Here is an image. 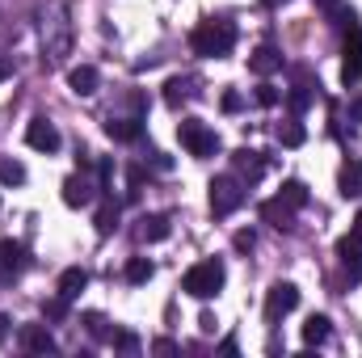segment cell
Here are the masks:
<instances>
[{
    "label": "cell",
    "mask_w": 362,
    "mask_h": 358,
    "mask_svg": "<svg viewBox=\"0 0 362 358\" xmlns=\"http://www.w3.org/2000/svg\"><path fill=\"white\" fill-rule=\"evenodd\" d=\"M21 350H30V354H51V350H55L51 329H47V325H21Z\"/></svg>",
    "instance_id": "cell-10"
},
{
    "label": "cell",
    "mask_w": 362,
    "mask_h": 358,
    "mask_svg": "<svg viewBox=\"0 0 362 358\" xmlns=\"http://www.w3.org/2000/svg\"><path fill=\"white\" fill-rule=\"evenodd\" d=\"M152 278V262L148 258H131L127 262V282H148Z\"/></svg>",
    "instance_id": "cell-25"
},
{
    "label": "cell",
    "mask_w": 362,
    "mask_h": 358,
    "mask_svg": "<svg viewBox=\"0 0 362 358\" xmlns=\"http://www.w3.org/2000/svg\"><path fill=\"white\" fill-rule=\"evenodd\" d=\"M232 47H236V25L232 21H202L189 34V51L202 55V59H223Z\"/></svg>",
    "instance_id": "cell-1"
},
{
    "label": "cell",
    "mask_w": 362,
    "mask_h": 358,
    "mask_svg": "<svg viewBox=\"0 0 362 358\" xmlns=\"http://www.w3.org/2000/svg\"><path fill=\"white\" fill-rule=\"evenodd\" d=\"M341 81H346V85H358V81H362V30H354V25H350V38H346Z\"/></svg>",
    "instance_id": "cell-8"
},
{
    "label": "cell",
    "mask_w": 362,
    "mask_h": 358,
    "mask_svg": "<svg viewBox=\"0 0 362 358\" xmlns=\"http://www.w3.org/2000/svg\"><path fill=\"white\" fill-rule=\"evenodd\" d=\"M85 287H89V270L72 266V270H64V274H59V295H64V299H76Z\"/></svg>",
    "instance_id": "cell-16"
},
{
    "label": "cell",
    "mask_w": 362,
    "mask_h": 358,
    "mask_svg": "<svg viewBox=\"0 0 362 358\" xmlns=\"http://www.w3.org/2000/svg\"><path fill=\"white\" fill-rule=\"evenodd\" d=\"M114 346H118V350H139V337H135V333H118Z\"/></svg>",
    "instance_id": "cell-32"
},
{
    "label": "cell",
    "mask_w": 362,
    "mask_h": 358,
    "mask_svg": "<svg viewBox=\"0 0 362 358\" xmlns=\"http://www.w3.org/2000/svg\"><path fill=\"white\" fill-rule=\"evenodd\" d=\"M316 4H320V8H333V4H337V0H316Z\"/></svg>",
    "instance_id": "cell-38"
},
{
    "label": "cell",
    "mask_w": 362,
    "mask_h": 358,
    "mask_svg": "<svg viewBox=\"0 0 362 358\" xmlns=\"http://www.w3.org/2000/svg\"><path fill=\"white\" fill-rule=\"evenodd\" d=\"M299 308V287L295 282H274L270 291H266V321L278 325L282 316H291Z\"/></svg>",
    "instance_id": "cell-5"
},
{
    "label": "cell",
    "mask_w": 362,
    "mask_h": 358,
    "mask_svg": "<svg viewBox=\"0 0 362 358\" xmlns=\"http://www.w3.org/2000/svg\"><path fill=\"white\" fill-rule=\"evenodd\" d=\"M219 287H223V262L219 258H206V262L189 266L185 278H181V291L194 295V299H211V295H219Z\"/></svg>",
    "instance_id": "cell-2"
},
{
    "label": "cell",
    "mask_w": 362,
    "mask_h": 358,
    "mask_svg": "<svg viewBox=\"0 0 362 358\" xmlns=\"http://www.w3.org/2000/svg\"><path fill=\"white\" fill-rule=\"evenodd\" d=\"M89 198H93V190H89V181L85 178H68L64 181V202H68V207H85Z\"/></svg>",
    "instance_id": "cell-19"
},
{
    "label": "cell",
    "mask_w": 362,
    "mask_h": 358,
    "mask_svg": "<svg viewBox=\"0 0 362 358\" xmlns=\"http://www.w3.org/2000/svg\"><path fill=\"white\" fill-rule=\"evenodd\" d=\"M68 304H72V299H64V295H59V299H47V304H42L47 321H64V316H68Z\"/></svg>",
    "instance_id": "cell-27"
},
{
    "label": "cell",
    "mask_w": 362,
    "mask_h": 358,
    "mask_svg": "<svg viewBox=\"0 0 362 358\" xmlns=\"http://www.w3.org/2000/svg\"><path fill=\"white\" fill-rule=\"evenodd\" d=\"M219 105H223V114H236V110L245 105V97H240V93H236V89H228V93H223V97H219Z\"/></svg>",
    "instance_id": "cell-29"
},
{
    "label": "cell",
    "mask_w": 362,
    "mask_h": 358,
    "mask_svg": "<svg viewBox=\"0 0 362 358\" xmlns=\"http://www.w3.org/2000/svg\"><path fill=\"white\" fill-rule=\"evenodd\" d=\"M68 89L76 93V97H93V93L101 89V72H97L93 64H76V68L68 72Z\"/></svg>",
    "instance_id": "cell-9"
},
{
    "label": "cell",
    "mask_w": 362,
    "mask_h": 358,
    "mask_svg": "<svg viewBox=\"0 0 362 358\" xmlns=\"http://www.w3.org/2000/svg\"><path fill=\"white\" fill-rule=\"evenodd\" d=\"M253 97H257V105H278V89H274V85H257Z\"/></svg>",
    "instance_id": "cell-30"
},
{
    "label": "cell",
    "mask_w": 362,
    "mask_h": 358,
    "mask_svg": "<svg viewBox=\"0 0 362 358\" xmlns=\"http://www.w3.org/2000/svg\"><path fill=\"white\" fill-rule=\"evenodd\" d=\"M232 245H236V253H253V245H257V236H253V232L245 228V232H236V236H232Z\"/></svg>",
    "instance_id": "cell-28"
},
{
    "label": "cell",
    "mask_w": 362,
    "mask_h": 358,
    "mask_svg": "<svg viewBox=\"0 0 362 358\" xmlns=\"http://www.w3.org/2000/svg\"><path fill=\"white\" fill-rule=\"evenodd\" d=\"M286 101H291V110L299 114V110H308V101H312V93H308V89H295L291 97H286Z\"/></svg>",
    "instance_id": "cell-31"
},
{
    "label": "cell",
    "mask_w": 362,
    "mask_h": 358,
    "mask_svg": "<svg viewBox=\"0 0 362 358\" xmlns=\"http://www.w3.org/2000/svg\"><path fill=\"white\" fill-rule=\"evenodd\" d=\"M177 139H181V148H185L189 156H198V161L219 156V135H215L202 118H181L177 122Z\"/></svg>",
    "instance_id": "cell-3"
},
{
    "label": "cell",
    "mask_w": 362,
    "mask_h": 358,
    "mask_svg": "<svg viewBox=\"0 0 362 358\" xmlns=\"http://www.w3.org/2000/svg\"><path fill=\"white\" fill-rule=\"evenodd\" d=\"M337 181H341V194L346 198H362V161H346Z\"/></svg>",
    "instance_id": "cell-17"
},
{
    "label": "cell",
    "mask_w": 362,
    "mask_h": 358,
    "mask_svg": "<svg viewBox=\"0 0 362 358\" xmlns=\"http://www.w3.org/2000/svg\"><path fill=\"white\" fill-rule=\"evenodd\" d=\"M152 350H156V354H173V350H177V346H173V342H165V337H160V342H156V346H152Z\"/></svg>",
    "instance_id": "cell-35"
},
{
    "label": "cell",
    "mask_w": 362,
    "mask_h": 358,
    "mask_svg": "<svg viewBox=\"0 0 362 358\" xmlns=\"http://www.w3.org/2000/svg\"><path fill=\"white\" fill-rule=\"evenodd\" d=\"M262 219L274 224L278 232H291V228H295V224H291V219H295V207H286L282 198H266V202H262Z\"/></svg>",
    "instance_id": "cell-11"
},
{
    "label": "cell",
    "mask_w": 362,
    "mask_h": 358,
    "mask_svg": "<svg viewBox=\"0 0 362 358\" xmlns=\"http://www.w3.org/2000/svg\"><path fill=\"white\" fill-rule=\"evenodd\" d=\"M169 232H173V224H169L165 215H144V219H139V241H144V245L169 241Z\"/></svg>",
    "instance_id": "cell-12"
},
{
    "label": "cell",
    "mask_w": 362,
    "mask_h": 358,
    "mask_svg": "<svg viewBox=\"0 0 362 358\" xmlns=\"http://www.w3.org/2000/svg\"><path fill=\"white\" fill-rule=\"evenodd\" d=\"M97 232H101V236L118 232V202H105V207L97 211Z\"/></svg>",
    "instance_id": "cell-23"
},
{
    "label": "cell",
    "mask_w": 362,
    "mask_h": 358,
    "mask_svg": "<svg viewBox=\"0 0 362 358\" xmlns=\"http://www.w3.org/2000/svg\"><path fill=\"white\" fill-rule=\"evenodd\" d=\"M25 144L34 148V152H59V131H55V122H47V118H30V127H25Z\"/></svg>",
    "instance_id": "cell-7"
},
{
    "label": "cell",
    "mask_w": 362,
    "mask_h": 358,
    "mask_svg": "<svg viewBox=\"0 0 362 358\" xmlns=\"http://www.w3.org/2000/svg\"><path fill=\"white\" fill-rule=\"evenodd\" d=\"M329 342V316H308L303 325V346H325Z\"/></svg>",
    "instance_id": "cell-18"
},
{
    "label": "cell",
    "mask_w": 362,
    "mask_h": 358,
    "mask_svg": "<svg viewBox=\"0 0 362 358\" xmlns=\"http://www.w3.org/2000/svg\"><path fill=\"white\" fill-rule=\"evenodd\" d=\"M152 165H156V169H160V173H165V169H173V161H169V156H165V152H152Z\"/></svg>",
    "instance_id": "cell-33"
},
{
    "label": "cell",
    "mask_w": 362,
    "mask_h": 358,
    "mask_svg": "<svg viewBox=\"0 0 362 358\" xmlns=\"http://www.w3.org/2000/svg\"><path fill=\"white\" fill-rule=\"evenodd\" d=\"M8 76H13V64H8V59H0V81H8Z\"/></svg>",
    "instance_id": "cell-36"
},
{
    "label": "cell",
    "mask_w": 362,
    "mask_h": 358,
    "mask_svg": "<svg viewBox=\"0 0 362 358\" xmlns=\"http://www.w3.org/2000/svg\"><path fill=\"white\" fill-rule=\"evenodd\" d=\"M240 202H245V185H240V178L223 173V178L211 181V211H215L219 219H223V215H232Z\"/></svg>",
    "instance_id": "cell-4"
},
{
    "label": "cell",
    "mask_w": 362,
    "mask_h": 358,
    "mask_svg": "<svg viewBox=\"0 0 362 358\" xmlns=\"http://www.w3.org/2000/svg\"><path fill=\"white\" fill-rule=\"evenodd\" d=\"M185 97H189V85H185V81H181V76H173V81H169V85H165V101H169V105H173V110H177L181 101H185Z\"/></svg>",
    "instance_id": "cell-26"
},
{
    "label": "cell",
    "mask_w": 362,
    "mask_h": 358,
    "mask_svg": "<svg viewBox=\"0 0 362 358\" xmlns=\"http://www.w3.org/2000/svg\"><path fill=\"white\" fill-rule=\"evenodd\" d=\"M198 329H202V333H215V316H211V312H202V321H198Z\"/></svg>",
    "instance_id": "cell-34"
},
{
    "label": "cell",
    "mask_w": 362,
    "mask_h": 358,
    "mask_svg": "<svg viewBox=\"0 0 362 358\" xmlns=\"http://www.w3.org/2000/svg\"><path fill=\"white\" fill-rule=\"evenodd\" d=\"M8 325H13V321H8V316H0V342H4V333H8Z\"/></svg>",
    "instance_id": "cell-37"
},
{
    "label": "cell",
    "mask_w": 362,
    "mask_h": 358,
    "mask_svg": "<svg viewBox=\"0 0 362 358\" xmlns=\"http://www.w3.org/2000/svg\"><path fill=\"white\" fill-rule=\"evenodd\" d=\"M21 266H25L21 245H17V241H0V278H13Z\"/></svg>",
    "instance_id": "cell-13"
},
{
    "label": "cell",
    "mask_w": 362,
    "mask_h": 358,
    "mask_svg": "<svg viewBox=\"0 0 362 358\" xmlns=\"http://www.w3.org/2000/svg\"><path fill=\"white\" fill-rule=\"evenodd\" d=\"M303 139H308L303 122H295V118H291V122H282V127H278V144H282V148H303Z\"/></svg>",
    "instance_id": "cell-21"
},
{
    "label": "cell",
    "mask_w": 362,
    "mask_h": 358,
    "mask_svg": "<svg viewBox=\"0 0 362 358\" xmlns=\"http://www.w3.org/2000/svg\"><path fill=\"white\" fill-rule=\"evenodd\" d=\"M0 181H4V185H21V181H25V165H21V161L0 156Z\"/></svg>",
    "instance_id": "cell-24"
},
{
    "label": "cell",
    "mask_w": 362,
    "mask_h": 358,
    "mask_svg": "<svg viewBox=\"0 0 362 358\" xmlns=\"http://www.w3.org/2000/svg\"><path fill=\"white\" fill-rule=\"evenodd\" d=\"M278 198H282L286 207H295V211H299V207H308V185H303V181H286Z\"/></svg>",
    "instance_id": "cell-22"
},
{
    "label": "cell",
    "mask_w": 362,
    "mask_h": 358,
    "mask_svg": "<svg viewBox=\"0 0 362 358\" xmlns=\"http://www.w3.org/2000/svg\"><path fill=\"white\" fill-rule=\"evenodd\" d=\"M232 161H236V169H240V173H249V181H253V178H262V169H266V161H262L257 152H249V148L232 152Z\"/></svg>",
    "instance_id": "cell-20"
},
{
    "label": "cell",
    "mask_w": 362,
    "mask_h": 358,
    "mask_svg": "<svg viewBox=\"0 0 362 358\" xmlns=\"http://www.w3.org/2000/svg\"><path fill=\"white\" fill-rule=\"evenodd\" d=\"M249 68H253L257 76H274V72L282 68V55H278L274 47H257V51L249 55Z\"/></svg>",
    "instance_id": "cell-15"
},
{
    "label": "cell",
    "mask_w": 362,
    "mask_h": 358,
    "mask_svg": "<svg viewBox=\"0 0 362 358\" xmlns=\"http://www.w3.org/2000/svg\"><path fill=\"white\" fill-rule=\"evenodd\" d=\"M105 135H110V139L131 144V139H139V135H144V122H139V118H110V122H105Z\"/></svg>",
    "instance_id": "cell-14"
},
{
    "label": "cell",
    "mask_w": 362,
    "mask_h": 358,
    "mask_svg": "<svg viewBox=\"0 0 362 358\" xmlns=\"http://www.w3.org/2000/svg\"><path fill=\"white\" fill-rule=\"evenodd\" d=\"M337 258L346 262V270H350V278L358 282L362 278V211L354 215V228H350V236L337 245Z\"/></svg>",
    "instance_id": "cell-6"
}]
</instances>
